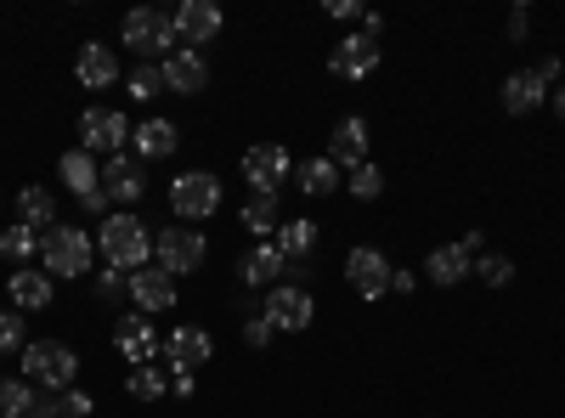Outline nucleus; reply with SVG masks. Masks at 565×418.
Listing matches in <instances>:
<instances>
[{
  "instance_id": "f257e3e1",
  "label": "nucleus",
  "mask_w": 565,
  "mask_h": 418,
  "mask_svg": "<svg viewBox=\"0 0 565 418\" xmlns=\"http://www.w3.org/2000/svg\"><path fill=\"white\" fill-rule=\"evenodd\" d=\"M23 374H29V385L63 396V390H74V379H79V356H74V345H63V340H29V345H23Z\"/></svg>"
},
{
  "instance_id": "f03ea898",
  "label": "nucleus",
  "mask_w": 565,
  "mask_h": 418,
  "mask_svg": "<svg viewBox=\"0 0 565 418\" xmlns=\"http://www.w3.org/2000/svg\"><path fill=\"white\" fill-rule=\"evenodd\" d=\"M103 255L114 271H141L153 255V238H148V221L119 210V215H103Z\"/></svg>"
},
{
  "instance_id": "7ed1b4c3",
  "label": "nucleus",
  "mask_w": 565,
  "mask_h": 418,
  "mask_svg": "<svg viewBox=\"0 0 565 418\" xmlns=\"http://www.w3.org/2000/svg\"><path fill=\"white\" fill-rule=\"evenodd\" d=\"M119 34H125V45H130V52H136L141 63H159V57H175V52H181L175 18H164V12H153V7H136V12H125Z\"/></svg>"
},
{
  "instance_id": "20e7f679",
  "label": "nucleus",
  "mask_w": 565,
  "mask_h": 418,
  "mask_svg": "<svg viewBox=\"0 0 565 418\" xmlns=\"http://www.w3.org/2000/svg\"><path fill=\"white\" fill-rule=\"evenodd\" d=\"M90 255H97V244H90L79 226H52L40 238V271L45 277H85Z\"/></svg>"
},
{
  "instance_id": "39448f33",
  "label": "nucleus",
  "mask_w": 565,
  "mask_h": 418,
  "mask_svg": "<svg viewBox=\"0 0 565 418\" xmlns=\"http://www.w3.org/2000/svg\"><path fill=\"white\" fill-rule=\"evenodd\" d=\"M204 260H210V244H204L199 226H164L159 238H153V266H164L170 277L199 271Z\"/></svg>"
},
{
  "instance_id": "423d86ee",
  "label": "nucleus",
  "mask_w": 565,
  "mask_h": 418,
  "mask_svg": "<svg viewBox=\"0 0 565 418\" xmlns=\"http://www.w3.org/2000/svg\"><path fill=\"white\" fill-rule=\"evenodd\" d=\"M170 210L193 226V221H210L215 210H221V181L210 175V170H181L175 181H170Z\"/></svg>"
},
{
  "instance_id": "0eeeda50",
  "label": "nucleus",
  "mask_w": 565,
  "mask_h": 418,
  "mask_svg": "<svg viewBox=\"0 0 565 418\" xmlns=\"http://www.w3.org/2000/svg\"><path fill=\"white\" fill-rule=\"evenodd\" d=\"M130 130H136V125H130L125 114H114V108H85V114H79V148H85L90 159H97V153L114 159V153L130 142Z\"/></svg>"
},
{
  "instance_id": "6e6552de",
  "label": "nucleus",
  "mask_w": 565,
  "mask_h": 418,
  "mask_svg": "<svg viewBox=\"0 0 565 418\" xmlns=\"http://www.w3.org/2000/svg\"><path fill=\"white\" fill-rule=\"evenodd\" d=\"M260 317L271 322V334H300V329H311V317H317V300H311L306 289H295V283H277V289L266 294Z\"/></svg>"
},
{
  "instance_id": "1a4fd4ad",
  "label": "nucleus",
  "mask_w": 565,
  "mask_h": 418,
  "mask_svg": "<svg viewBox=\"0 0 565 418\" xmlns=\"http://www.w3.org/2000/svg\"><path fill=\"white\" fill-rule=\"evenodd\" d=\"M289 175H295V159H289V148H282V142H260V148L244 153V181H249L255 193H271L277 199V187Z\"/></svg>"
},
{
  "instance_id": "9d476101",
  "label": "nucleus",
  "mask_w": 565,
  "mask_h": 418,
  "mask_svg": "<svg viewBox=\"0 0 565 418\" xmlns=\"http://www.w3.org/2000/svg\"><path fill=\"white\" fill-rule=\"evenodd\" d=\"M391 260L380 255V249H367V244H356L351 255H345V283L362 294V300H380V294H391Z\"/></svg>"
},
{
  "instance_id": "9b49d317",
  "label": "nucleus",
  "mask_w": 565,
  "mask_h": 418,
  "mask_svg": "<svg viewBox=\"0 0 565 418\" xmlns=\"http://www.w3.org/2000/svg\"><path fill=\"white\" fill-rule=\"evenodd\" d=\"M97 187H103L108 204H141V193H148V164L114 153V159H103V181H97Z\"/></svg>"
},
{
  "instance_id": "f8f14e48",
  "label": "nucleus",
  "mask_w": 565,
  "mask_h": 418,
  "mask_svg": "<svg viewBox=\"0 0 565 418\" xmlns=\"http://www.w3.org/2000/svg\"><path fill=\"white\" fill-rule=\"evenodd\" d=\"M130 300H136L141 317L170 311V306H175V277H170L164 266H141V271H130Z\"/></svg>"
},
{
  "instance_id": "ddd939ff",
  "label": "nucleus",
  "mask_w": 565,
  "mask_h": 418,
  "mask_svg": "<svg viewBox=\"0 0 565 418\" xmlns=\"http://www.w3.org/2000/svg\"><path fill=\"white\" fill-rule=\"evenodd\" d=\"M215 356V340L204 334V329H193V322H186V329H175L170 340H164V362H170V374H199V367Z\"/></svg>"
},
{
  "instance_id": "4468645a",
  "label": "nucleus",
  "mask_w": 565,
  "mask_h": 418,
  "mask_svg": "<svg viewBox=\"0 0 565 418\" xmlns=\"http://www.w3.org/2000/svg\"><path fill=\"white\" fill-rule=\"evenodd\" d=\"M328 68H334L340 79H367L373 68H380V40L367 34H345L334 52H328Z\"/></svg>"
},
{
  "instance_id": "2eb2a0df",
  "label": "nucleus",
  "mask_w": 565,
  "mask_h": 418,
  "mask_svg": "<svg viewBox=\"0 0 565 418\" xmlns=\"http://www.w3.org/2000/svg\"><path fill=\"white\" fill-rule=\"evenodd\" d=\"M114 345H119V356L136 362V367H153V362L164 356V340L153 334V322H148V317H125V322H119V334H114Z\"/></svg>"
},
{
  "instance_id": "dca6fc26",
  "label": "nucleus",
  "mask_w": 565,
  "mask_h": 418,
  "mask_svg": "<svg viewBox=\"0 0 565 418\" xmlns=\"http://www.w3.org/2000/svg\"><path fill=\"white\" fill-rule=\"evenodd\" d=\"M175 34H181V45L215 40L221 34V7H215V0H181V7H175Z\"/></svg>"
},
{
  "instance_id": "f3484780",
  "label": "nucleus",
  "mask_w": 565,
  "mask_h": 418,
  "mask_svg": "<svg viewBox=\"0 0 565 418\" xmlns=\"http://www.w3.org/2000/svg\"><path fill=\"white\" fill-rule=\"evenodd\" d=\"M328 159H334L340 170H362L367 164V125L356 114H345L334 125V136H328Z\"/></svg>"
},
{
  "instance_id": "a211bd4d",
  "label": "nucleus",
  "mask_w": 565,
  "mask_h": 418,
  "mask_svg": "<svg viewBox=\"0 0 565 418\" xmlns=\"http://www.w3.org/2000/svg\"><path fill=\"white\" fill-rule=\"evenodd\" d=\"M164 85L181 90V97H199V90L210 85V63L193 52V45H181L175 57H164Z\"/></svg>"
},
{
  "instance_id": "6ab92c4d",
  "label": "nucleus",
  "mask_w": 565,
  "mask_h": 418,
  "mask_svg": "<svg viewBox=\"0 0 565 418\" xmlns=\"http://www.w3.org/2000/svg\"><path fill=\"white\" fill-rule=\"evenodd\" d=\"M74 74H79V85H85V90H108V85L119 79V57L108 52L103 40H90V45H79V63H74Z\"/></svg>"
},
{
  "instance_id": "aec40b11",
  "label": "nucleus",
  "mask_w": 565,
  "mask_h": 418,
  "mask_svg": "<svg viewBox=\"0 0 565 418\" xmlns=\"http://www.w3.org/2000/svg\"><path fill=\"white\" fill-rule=\"evenodd\" d=\"M130 142H136V159L148 164V159H170V153L181 148V130H175L170 119H141V125L130 130Z\"/></svg>"
},
{
  "instance_id": "412c9836",
  "label": "nucleus",
  "mask_w": 565,
  "mask_h": 418,
  "mask_svg": "<svg viewBox=\"0 0 565 418\" xmlns=\"http://www.w3.org/2000/svg\"><path fill=\"white\" fill-rule=\"evenodd\" d=\"M543 103H548V85H543L532 68H521V74L503 79V108H509V114H537Z\"/></svg>"
},
{
  "instance_id": "4be33fe9",
  "label": "nucleus",
  "mask_w": 565,
  "mask_h": 418,
  "mask_svg": "<svg viewBox=\"0 0 565 418\" xmlns=\"http://www.w3.org/2000/svg\"><path fill=\"white\" fill-rule=\"evenodd\" d=\"M57 175H63V187H68L74 199H85V193H97V181H103V164L90 159L85 148H74V153H63V159H57Z\"/></svg>"
},
{
  "instance_id": "5701e85b",
  "label": "nucleus",
  "mask_w": 565,
  "mask_h": 418,
  "mask_svg": "<svg viewBox=\"0 0 565 418\" xmlns=\"http://www.w3.org/2000/svg\"><path fill=\"white\" fill-rule=\"evenodd\" d=\"M424 271H430V283L452 289V283H463V277H476V260L463 255V244H441L430 260H424Z\"/></svg>"
},
{
  "instance_id": "b1692460",
  "label": "nucleus",
  "mask_w": 565,
  "mask_h": 418,
  "mask_svg": "<svg viewBox=\"0 0 565 418\" xmlns=\"http://www.w3.org/2000/svg\"><path fill=\"white\" fill-rule=\"evenodd\" d=\"M271 244H277V255L289 260V266H306L311 249H317V221H282Z\"/></svg>"
},
{
  "instance_id": "393cba45",
  "label": "nucleus",
  "mask_w": 565,
  "mask_h": 418,
  "mask_svg": "<svg viewBox=\"0 0 565 418\" xmlns=\"http://www.w3.org/2000/svg\"><path fill=\"white\" fill-rule=\"evenodd\" d=\"M295 181H300V193H306V199H328V193L340 187V164L328 159V153H317V159L295 164Z\"/></svg>"
},
{
  "instance_id": "a878e982",
  "label": "nucleus",
  "mask_w": 565,
  "mask_h": 418,
  "mask_svg": "<svg viewBox=\"0 0 565 418\" xmlns=\"http://www.w3.org/2000/svg\"><path fill=\"white\" fill-rule=\"evenodd\" d=\"M7 289H12L18 311H45V306H52V277H45V271H12Z\"/></svg>"
},
{
  "instance_id": "bb28decb",
  "label": "nucleus",
  "mask_w": 565,
  "mask_h": 418,
  "mask_svg": "<svg viewBox=\"0 0 565 418\" xmlns=\"http://www.w3.org/2000/svg\"><path fill=\"white\" fill-rule=\"evenodd\" d=\"M18 210H23V226L40 232V238H45L52 226H63V221H57V204H52V193H45V187H23V193H18Z\"/></svg>"
},
{
  "instance_id": "cd10ccee",
  "label": "nucleus",
  "mask_w": 565,
  "mask_h": 418,
  "mask_svg": "<svg viewBox=\"0 0 565 418\" xmlns=\"http://www.w3.org/2000/svg\"><path fill=\"white\" fill-rule=\"evenodd\" d=\"M238 226H244V232H255V238H271V232L282 226V210H277V199H271V193H255V199L238 210Z\"/></svg>"
},
{
  "instance_id": "c85d7f7f",
  "label": "nucleus",
  "mask_w": 565,
  "mask_h": 418,
  "mask_svg": "<svg viewBox=\"0 0 565 418\" xmlns=\"http://www.w3.org/2000/svg\"><path fill=\"white\" fill-rule=\"evenodd\" d=\"M238 271H244V283H255V289H260V283H277V277L289 271V260L277 255V244H260V249H255V255H249Z\"/></svg>"
},
{
  "instance_id": "c756f323",
  "label": "nucleus",
  "mask_w": 565,
  "mask_h": 418,
  "mask_svg": "<svg viewBox=\"0 0 565 418\" xmlns=\"http://www.w3.org/2000/svg\"><path fill=\"white\" fill-rule=\"evenodd\" d=\"M0 418H34V385L29 379L0 385Z\"/></svg>"
},
{
  "instance_id": "7c9ffc66",
  "label": "nucleus",
  "mask_w": 565,
  "mask_h": 418,
  "mask_svg": "<svg viewBox=\"0 0 565 418\" xmlns=\"http://www.w3.org/2000/svg\"><path fill=\"white\" fill-rule=\"evenodd\" d=\"M34 249H40V232H29L23 221H18V226H7V232H0V255H7L12 266H23V260H29Z\"/></svg>"
},
{
  "instance_id": "2f4dec72",
  "label": "nucleus",
  "mask_w": 565,
  "mask_h": 418,
  "mask_svg": "<svg viewBox=\"0 0 565 418\" xmlns=\"http://www.w3.org/2000/svg\"><path fill=\"white\" fill-rule=\"evenodd\" d=\"M164 90H170V85H164V63H141V68L130 74V97H136V103H153V97H164Z\"/></svg>"
},
{
  "instance_id": "473e14b6",
  "label": "nucleus",
  "mask_w": 565,
  "mask_h": 418,
  "mask_svg": "<svg viewBox=\"0 0 565 418\" xmlns=\"http://www.w3.org/2000/svg\"><path fill=\"white\" fill-rule=\"evenodd\" d=\"M476 277H481L487 289H509L514 266H509V255H476Z\"/></svg>"
},
{
  "instance_id": "72a5a7b5",
  "label": "nucleus",
  "mask_w": 565,
  "mask_h": 418,
  "mask_svg": "<svg viewBox=\"0 0 565 418\" xmlns=\"http://www.w3.org/2000/svg\"><path fill=\"white\" fill-rule=\"evenodd\" d=\"M130 396H136V401L164 396V374H159V367H136V374H130Z\"/></svg>"
},
{
  "instance_id": "f704fd0d",
  "label": "nucleus",
  "mask_w": 565,
  "mask_h": 418,
  "mask_svg": "<svg viewBox=\"0 0 565 418\" xmlns=\"http://www.w3.org/2000/svg\"><path fill=\"white\" fill-rule=\"evenodd\" d=\"M351 193H356V199H380V193H385V175H380V164H362V170H351Z\"/></svg>"
},
{
  "instance_id": "c9c22d12",
  "label": "nucleus",
  "mask_w": 565,
  "mask_h": 418,
  "mask_svg": "<svg viewBox=\"0 0 565 418\" xmlns=\"http://www.w3.org/2000/svg\"><path fill=\"white\" fill-rule=\"evenodd\" d=\"M23 317L18 311H0V351H23Z\"/></svg>"
},
{
  "instance_id": "e433bc0d",
  "label": "nucleus",
  "mask_w": 565,
  "mask_h": 418,
  "mask_svg": "<svg viewBox=\"0 0 565 418\" xmlns=\"http://www.w3.org/2000/svg\"><path fill=\"white\" fill-rule=\"evenodd\" d=\"M90 407H97V401H90L85 390H63L57 396V418H90Z\"/></svg>"
},
{
  "instance_id": "4c0bfd02",
  "label": "nucleus",
  "mask_w": 565,
  "mask_h": 418,
  "mask_svg": "<svg viewBox=\"0 0 565 418\" xmlns=\"http://www.w3.org/2000/svg\"><path fill=\"white\" fill-rule=\"evenodd\" d=\"M244 340L260 351V345H271V322L260 317V311H249V322H244Z\"/></svg>"
},
{
  "instance_id": "58836bf2",
  "label": "nucleus",
  "mask_w": 565,
  "mask_h": 418,
  "mask_svg": "<svg viewBox=\"0 0 565 418\" xmlns=\"http://www.w3.org/2000/svg\"><path fill=\"white\" fill-rule=\"evenodd\" d=\"M97 294H103V300H119V294H130V277H119V271H103V277H97Z\"/></svg>"
},
{
  "instance_id": "ea45409f",
  "label": "nucleus",
  "mask_w": 565,
  "mask_h": 418,
  "mask_svg": "<svg viewBox=\"0 0 565 418\" xmlns=\"http://www.w3.org/2000/svg\"><path fill=\"white\" fill-rule=\"evenodd\" d=\"M526 29H532L526 7H514V12H509V40H526Z\"/></svg>"
},
{
  "instance_id": "a19ab883",
  "label": "nucleus",
  "mask_w": 565,
  "mask_h": 418,
  "mask_svg": "<svg viewBox=\"0 0 565 418\" xmlns=\"http://www.w3.org/2000/svg\"><path fill=\"white\" fill-rule=\"evenodd\" d=\"M328 18H362L356 0H328Z\"/></svg>"
},
{
  "instance_id": "79ce46f5",
  "label": "nucleus",
  "mask_w": 565,
  "mask_h": 418,
  "mask_svg": "<svg viewBox=\"0 0 565 418\" xmlns=\"http://www.w3.org/2000/svg\"><path fill=\"white\" fill-rule=\"evenodd\" d=\"M413 283H418V277H413V271H402V266L391 271V289H396V294H413Z\"/></svg>"
},
{
  "instance_id": "37998d69",
  "label": "nucleus",
  "mask_w": 565,
  "mask_h": 418,
  "mask_svg": "<svg viewBox=\"0 0 565 418\" xmlns=\"http://www.w3.org/2000/svg\"><path fill=\"white\" fill-rule=\"evenodd\" d=\"M532 74H537V79H543V85H554V79H559V57H543V63H537V68H532Z\"/></svg>"
},
{
  "instance_id": "c03bdc74",
  "label": "nucleus",
  "mask_w": 565,
  "mask_h": 418,
  "mask_svg": "<svg viewBox=\"0 0 565 418\" xmlns=\"http://www.w3.org/2000/svg\"><path fill=\"white\" fill-rule=\"evenodd\" d=\"M554 114H559V125H565V85L554 90Z\"/></svg>"
},
{
  "instance_id": "a18cd8bd",
  "label": "nucleus",
  "mask_w": 565,
  "mask_h": 418,
  "mask_svg": "<svg viewBox=\"0 0 565 418\" xmlns=\"http://www.w3.org/2000/svg\"><path fill=\"white\" fill-rule=\"evenodd\" d=\"M0 385H7V379H0Z\"/></svg>"
}]
</instances>
